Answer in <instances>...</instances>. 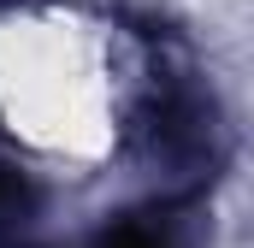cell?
Returning <instances> with one entry per match:
<instances>
[{
    "instance_id": "6da1fadb",
    "label": "cell",
    "mask_w": 254,
    "mask_h": 248,
    "mask_svg": "<svg viewBox=\"0 0 254 248\" xmlns=\"http://www.w3.org/2000/svg\"><path fill=\"white\" fill-rule=\"evenodd\" d=\"M24 213H30V184L0 166V225H12V219H24Z\"/></svg>"
},
{
    "instance_id": "7a4b0ae2",
    "label": "cell",
    "mask_w": 254,
    "mask_h": 248,
    "mask_svg": "<svg viewBox=\"0 0 254 248\" xmlns=\"http://www.w3.org/2000/svg\"><path fill=\"white\" fill-rule=\"evenodd\" d=\"M101 248H172L160 231H148V225H113L107 237H101Z\"/></svg>"
}]
</instances>
